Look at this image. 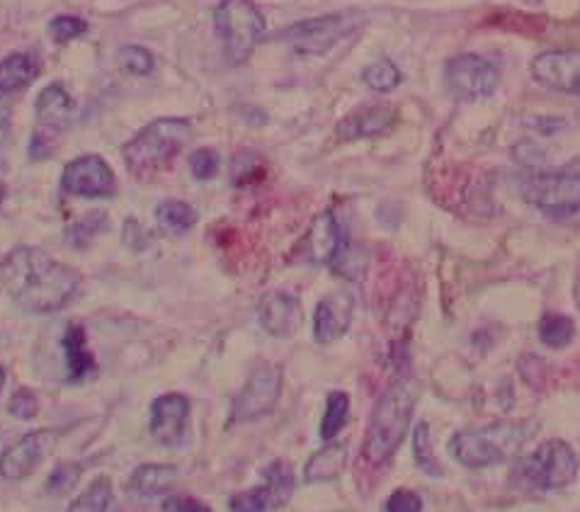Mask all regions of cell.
<instances>
[{
    "label": "cell",
    "mask_w": 580,
    "mask_h": 512,
    "mask_svg": "<svg viewBox=\"0 0 580 512\" xmlns=\"http://www.w3.org/2000/svg\"><path fill=\"white\" fill-rule=\"evenodd\" d=\"M0 282L30 314H56L79 292L81 274L40 248L20 245L0 262Z\"/></svg>",
    "instance_id": "1"
},
{
    "label": "cell",
    "mask_w": 580,
    "mask_h": 512,
    "mask_svg": "<svg viewBox=\"0 0 580 512\" xmlns=\"http://www.w3.org/2000/svg\"><path fill=\"white\" fill-rule=\"evenodd\" d=\"M535 426L515 420H494L454 432L449 452L466 469H486L508 461L520 452Z\"/></svg>",
    "instance_id": "2"
},
{
    "label": "cell",
    "mask_w": 580,
    "mask_h": 512,
    "mask_svg": "<svg viewBox=\"0 0 580 512\" xmlns=\"http://www.w3.org/2000/svg\"><path fill=\"white\" fill-rule=\"evenodd\" d=\"M413 406L415 398L408 382H396L382 394L372 410L367 437H364V459L370 464L382 467L396 454V449L406 440Z\"/></svg>",
    "instance_id": "3"
},
{
    "label": "cell",
    "mask_w": 580,
    "mask_h": 512,
    "mask_svg": "<svg viewBox=\"0 0 580 512\" xmlns=\"http://www.w3.org/2000/svg\"><path fill=\"white\" fill-rule=\"evenodd\" d=\"M576 473L578 457L573 447L563 440H549L517 461L512 483L529 493L559 491L576 479Z\"/></svg>",
    "instance_id": "4"
},
{
    "label": "cell",
    "mask_w": 580,
    "mask_h": 512,
    "mask_svg": "<svg viewBox=\"0 0 580 512\" xmlns=\"http://www.w3.org/2000/svg\"><path fill=\"white\" fill-rule=\"evenodd\" d=\"M187 139H190V122L178 117L156 119L124 146V160L136 175L156 173L180 154Z\"/></svg>",
    "instance_id": "5"
},
{
    "label": "cell",
    "mask_w": 580,
    "mask_h": 512,
    "mask_svg": "<svg viewBox=\"0 0 580 512\" xmlns=\"http://www.w3.org/2000/svg\"><path fill=\"white\" fill-rule=\"evenodd\" d=\"M214 24H217L226 56L234 64H241L258 46L265 30V18L253 0H221L214 10Z\"/></svg>",
    "instance_id": "6"
},
{
    "label": "cell",
    "mask_w": 580,
    "mask_h": 512,
    "mask_svg": "<svg viewBox=\"0 0 580 512\" xmlns=\"http://www.w3.org/2000/svg\"><path fill=\"white\" fill-rule=\"evenodd\" d=\"M522 197L547 217H576L580 211V175L571 170L535 175L525 182Z\"/></svg>",
    "instance_id": "7"
},
{
    "label": "cell",
    "mask_w": 580,
    "mask_h": 512,
    "mask_svg": "<svg viewBox=\"0 0 580 512\" xmlns=\"http://www.w3.org/2000/svg\"><path fill=\"white\" fill-rule=\"evenodd\" d=\"M358 24L360 18L355 12H333V15L297 22L280 36L284 42L292 44L299 54L319 56L325 54L331 46H335L343 36H348Z\"/></svg>",
    "instance_id": "8"
},
{
    "label": "cell",
    "mask_w": 580,
    "mask_h": 512,
    "mask_svg": "<svg viewBox=\"0 0 580 512\" xmlns=\"http://www.w3.org/2000/svg\"><path fill=\"white\" fill-rule=\"evenodd\" d=\"M445 79L449 91L462 100L490 97L500 85V71L496 64L478 54L452 56L445 66Z\"/></svg>",
    "instance_id": "9"
},
{
    "label": "cell",
    "mask_w": 580,
    "mask_h": 512,
    "mask_svg": "<svg viewBox=\"0 0 580 512\" xmlns=\"http://www.w3.org/2000/svg\"><path fill=\"white\" fill-rule=\"evenodd\" d=\"M282 394V372L265 365L253 372V377L248 379L244 386V391L238 394L234 404V420H258L262 416H268L270 410L280 401Z\"/></svg>",
    "instance_id": "10"
},
{
    "label": "cell",
    "mask_w": 580,
    "mask_h": 512,
    "mask_svg": "<svg viewBox=\"0 0 580 512\" xmlns=\"http://www.w3.org/2000/svg\"><path fill=\"white\" fill-rule=\"evenodd\" d=\"M529 71L537 83L563 95L580 97V52L578 49H553L535 56Z\"/></svg>",
    "instance_id": "11"
},
{
    "label": "cell",
    "mask_w": 580,
    "mask_h": 512,
    "mask_svg": "<svg viewBox=\"0 0 580 512\" xmlns=\"http://www.w3.org/2000/svg\"><path fill=\"white\" fill-rule=\"evenodd\" d=\"M61 187L75 197H110L115 192L117 180L103 158L81 156L66 166Z\"/></svg>",
    "instance_id": "12"
},
{
    "label": "cell",
    "mask_w": 580,
    "mask_h": 512,
    "mask_svg": "<svg viewBox=\"0 0 580 512\" xmlns=\"http://www.w3.org/2000/svg\"><path fill=\"white\" fill-rule=\"evenodd\" d=\"M54 432L37 430L22 435L18 442H12L3 454H0V477L8 481H20L42 464L44 457L52 452Z\"/></svg>",
    "instance_id": "13"
},
{
    "label": "cell",
    "mask_w": 580,
    "mask_h": 512,
    "mask_svg": "<svg viewBox=\"0 0 580 512\" xmlns=\"http://www.w3.org/2000/svg\"><path fill=\"white\" fill-rule=\"evenodd\" d=\"M190 401L183 394L158 396L151 406V435L163 447H178L185 440Z\"/></svg>",
    "instance_id": "14"
},
{
    "label": "cell",
    "mask_w": 580,
    "mask_h": 512,
    "mask_svg": "<svg viewBox=\"0 0 580 512\" xmlns=\"http://www.w3.org/2000/svg\"><path fill=\"white\" fill-rule=\"evenodd\" d=\"M352 314H355V299L348 292H333L323 296L317 314H313V338L321 345H331L348 333Z\"/></svg>",
    "instance_id": "15"
},
{
    "label": "cell",
    "mask_w": 580,
    "mask_h": 512,
    "mask_svg": "<svg viewBox=\"0 0 580 512\" xmlns=\"http://www.w3.org/2000/svg\"><path fill=\"white\" fill-rule=\"evenodd\" d=\"M304 253L317 265H333V262L345 253V236L333 211H323L317 221L311 223L304 241Z\"/></svg>",
    "instance_id": "16"
},
{
    "label": "cell",
    "mask_w": 580,
    "mask_h": 512,
    "mask_svg": "<svg viewBox=\"0 0 580 512\" xmlns=\"http://www.w3.org/2000/svg\"><path fill=\"white\" fill-rule=\"evenodd\" d=\"M398 119L396 107L391 105H372L352 112L343 122L338 124V136L343 142H355V139H370V136H382L394 129Z\"/></svg>",
    "instance_id": "17"
},
{
    "label": "cell",
    "mask_w": 580,
    "mask_h": 512,
    "mask_svg": "<svg viewBox=\"0 0 580 512\" xmlns=\"http://www.w3.org/2000/svg\"><path fill=\"white\" fill-rule=\"evenodd\" d=\"M260 323L275 338H287L301 323V304L299 299L287 292H272L260 302Z\"/></svg>",
    "instance_id": "18"
},
{
    "label": "cell",
    "mask_w": 580,
    "mask_h": 512,
    "mask_svg": "<svg viewBox=\"0 0 580 512\" xmlns=\"http://www.w3.org/2000/svg\"><path fill=\"white\" fill-rule=\"evenodd\" d=\"M64 353H66V369H69V379L73 384L85 382L87 377L95 374V359L87 349L85 341V328L81 323H71L64 333Z\"/></svg>",
    "instance_id": "19"
},
{
    "label": "cell",
    "mask_w": 580,
    "mask_h": 512,
    "mask_svg": "<svg viewBox=\"0 0 580 512\" xmlns=\"http://www.w3.org/2000/svg\"><path fill=\"white\" fill-rule=\"evenodd\" d=\"M178 479V469L173 464H144L132 473L130 489L142 498H156L168 493Z\"/></svg>",
    "instance_id": "20"
},
{
    "label": "cell",
    "mask_w": 580,
    "mask_h": 512,
    "mask_svg": "<svg viewBox=\"0 0 580 512\" xmlns=\"http://www.w3.org/2000/svg\"><path fill=\"white\" fill-rule=\"evenodd\" d=\"M40 76V61L30 54H12L0 61V93H15Z\"/></svg>",
    "instance_id": "21"
},
{
    "label": "cell",
    "mask_w": 580,
    "mask_h": 512,
    "mask_svg": "<svg viewBox=\"0 0 580 512\" xmlns=\"http://www.w3.org/2000/svg\"><path fill=\"white\" fill-rule=\"evenodd\" d=\"M348 461V449L343 445L328 442L321 452L313 454L309 459V464L304 469V479L309 483H319V481H333L345 469Z\"/></svg>",
    "instance_id": "22"
},
{
    "label": "cell",
    "mask_w": 580,
    "mask_h": 512,
    "mask_svg": "<svg viewBox=\"0 0 580 512\" xmlns=\"http://www.w3.org/2000/svg\"><path fill=\"white\" fill-rule=\"evenodd\" d=\"M73 112V100L61 85H49L37 100V115L46 129H61Z\"/></svg>",
    "instance_id": "23"
},
{
    "label": "cell",
    "mask_w": 580,
    "mask_h": 512,
    "mask_svg": "<svg viewBox=\"0 0 580 512\" xmlns=\"http://www.w3.org/2000/svg\"><path fill=\"white\" fill-rule=\"evenodd\" d=\"M156 219L160 223V229H166L170 233H185L197 223V211L193 205L180 202V199H168V202L158 205Z\"/></svg>",
    "instance_id": "24"
},
{
    "label": "cell",
    "mask_w": 580,
    "mask_h": 512,
    "mask_svg": "<svg viewBox=\"0 0 580 512\" xmlns=\"http://www.w3.org/2000/svg\"><path fill=\"white\" fill-rule=\"evenodd\" d=\"M112 503H115V493H112V481L107 477H97L69 505V512H110Z\"/></svg>",
    "instance_id": "25"
},
{
    "label": "cell",
    "mask_w": 580,
    "mask_h": 512,
    "mask_svg": "<svg viewBox=\"0 0 580 512\" xmlns=\"http://www.w3.org/2000/svg\"><path fill=\"white\" fill-rule=\"evenodd\" d=\"M576 338V323L563 314H545L539 321V341L551 349L571 345Z\"/></svg>",
    "instance_id": "26"
},
{
    "label": "cell",
    "mask_w": 580,
    "mask_h": 512,
    "mask_svg": "<svg viewBox=\"0 0 580 512\" xmlns=\"http://www.w3.org/2000/svg\"><path fill=\"white\" fill-rule=\"evenodd\" d=\"M350 416V398L345 391H333L328 394V401H325V414L321 420V437L325 442H333V437H338V432L345 428Z\"/></svg>",
    "instance_id": "27"
},
{
    "label": "cell",
    "mask_w": 580,
    "mask_h": 512,
    "mask_svg": "<svg viewBox=\"0 0 580 512\" xmlns=\"http://www.w3.org/2000/svg\"><path fill=\"white\" fill-rule=\"evenodd\" d=\"M262 479L265 483L270 485L275 498H277V505H287L289 498L294 493V469L289 461H272V464L262 471Z\"/></svg>",
    "instance_id": "28"
},
{
    "label": "cell",
    "mask_w": 580,
    "mask_h": 512,
    "mask_svg": "<svg viewBox=\"0 0 580 512\" xmlns=\"http://www.w3.org/2000/svg\"><path fill=\"white\" fill-rule=\"evenodd\" d=\"M277 498L268 483H260L256 489L236 493L229 503L231 512H270L277 510Z\"/></svg>",
    "instance_id": "29"
},
{
    "label": "cell",
    "mask_w": 580,
    "mask_h": 512,
    "mask_svg": "<svg viewBox=\"0 0 580 512\" xmlns=\"http://www.w3.org/2000/svg\"><path fill=\"white\" fill-rule=\"evenodd\" d=\"M362 81L367 83V87H372L374 93H391L401 83V71L396 69L394 61L380 59L374 61L372 66L364 69Z\"/></svg>",
    "instance_id": "30"
},
{
    "label": "cell",
    "mask_w": 580,
    "mask_h": 512,
    "mask_svg": "<svg viewBox=\"0 0 580 512\" xmlns=\"http://www.w3.org/2000/svg\"><path fill=\"white\" fill-rule=\"evenodd\" d=\"M413 454H415V464H418L425 473H433V477H439L443 469H439L435 452H433V440H431V428L427 422H418L413 430Z\"/></svg>",
    "instance_id": "31"
},
{
    "label": "cell",
    "mask_w": 580,
    "mask_h": 512,
    "mask_svg": "<svg viewBox=\"0 0 580 512\" xmlns=\"http://www.w3.org/2000/svg\"><path fill=\"white\" fill-rule=\"evenodd\" d=\"M105 223H107V217L103 215V211H93V215H87L81 221L73 223L71 231H69V239L75 248H83V245L91 243L100 231L105 229Z\"/></svg>",
    "instance_id": "32"
},
{
    "label": "cell",
    "mask_w": 580,
    "mask_h": 512,
    "mask_svg": "<svg viewBox=\"0 0 580 512\" xmlns=\"http://www.w3.org/2000/svg\"><path fill=\"white\" fill-rule=\"evenodd\" d=\"M120 64L124 71L132 73V76H148V73L154 71L156 61L154 54L144 46H124L120 52Z\"/></svg>",
    "instance_id": "33"
},
{
    "label": "cell",
    "mask_w": 580,
    "mask_h": 512,
    "mask_svg": "<svg viewBox=\"0 0 580 512\" xmlns=\"http://www.w3.org/2000/svg\"><path fill=\"white\" fill-rule=\"evenodd\" d=\"M49 32H52V36L59 44H66V42L75 40V36H81V34L87 32V22L81 20V18H75V15H59V18L49 22Z\"/></svg>",
    "instance_id": "34"
},
{
    "label": "cell",
    "mask_w": 580,
    "mask_h": 512,
    "mask_svg": "<svg viewBox=\"0 0 580 512\" xmlns=\"http://www.w3.org/2000/svg\"><path fill=\"white\" fill-rule=\"evenodd\" d=\"M81 479V467L79 464H59L52 477L46 481V493L52 495H64L69 493L75 483Z\"/></svg>",
    "instance_id": "35"
},
{
    "label": "cell",
    "mask_w": 580,
    "mask_h": 512,
    "mask_svg": "<svg viewBox=\"0 0 580 512\" xmlns=\"http://www.w3.org/2000/svg\"><path fill=\"white\" fill-rule=\"evenodd\" d=\"M190 168L197 180H209L219 173V154L211 148H199L190 156Z\"/></svg>",
    "instance_id": "36"
},
{
    "label": "cell",
    "mask_w": 580,
    "mask_h": 512,
    "mask_svg": "<svg viewBox=\"0 0 580 512\" xmlns=\"http://www.w3.org/2000/svg\"><path fill=\"white\" fill-rule=\"evenodd\" d=\"M10 414L20 418V420H32L40 414V401H37L34 391L30 389H20L15 396H12L10 401Z\"/></svg>",
    "instance_id": "37"
},
{
    "label": "cell",
    "mask_w": 580,
    "mask_h": 512,
    "mask_svg": "<svg viewBox=\"0 0 580 512\" xmlns=\"http://www.w3.org/2000/svg\"><path fill=\"white\" fill-rule=\"evenodd\" d=\"M384 512H423V501L418 493L401 489L389 495Z\"/></svg>",
    "instance_id": "38"
},
{
    "label": "cell",
    "mask_w": 580,
    "mask_h": 512,
    "mask_svg": "<svg viewBox=\"0 0 580 512\" xmlns=\"http://www.w3.org/2000/svg\"><path fill=\"white\" fill-rule=\"evenodd\" d=\"M163 512H211V508L190 495H168Z\"/></svg>",
    "instance_id": "39"
},
{
    "label": "cell",
    "mask_w": 580,
    "mask_h": 512,
    "mask_svg": "<svg viewBox=\"0 0 580 512\" xmlns=\"http://www.w3.org/2000/svg\"><path fill=\"white\" fill-rule=\"evenodd\" d=\"M3 386H6V369L0 367V391H3Z\"/></svg>",
    "instance_id": "40"
},
{
    "label": "cell",
    "mask_w": 580,
    "mask_h": 512,
    "mask_svg": "<svg viewBox=\"0 0 580 512\" xmlns=\"http://www.w3.org/2000/svg\"><path fill=\"white\" fill-rule=\"evenodd\" d=\"M3 199H6V185L0 182V205H3Z\"/></svg>",
    "instance_id": "41"
}]
</instances>
